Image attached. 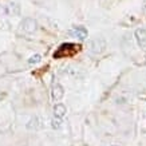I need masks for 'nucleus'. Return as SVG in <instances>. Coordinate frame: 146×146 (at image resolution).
<instances>
[{"mask_svg":"<svg viewBox=\"0 0 146 146\" xmlns=\"http://www.w3.org/2000/svg\"><path fill=\"white\" fill-rule=\"evenodd\" d=\"M40 60H42V56L36 54V55H34V56H31L28 59V63H30V64H36V63H39Z\"/></svg>","mask_w":146,"mask_h":146,"instance_id":"nucleus-10","label":"nucleus"},{"mask_svg":"<svg viewBox=\"0 0 146 146\" xmlns=\"http://www.w3.org/2000/svg\"><path fill=\"white\" fill-rule=\"evenodd\" d=\"M66 106L64 105H62V103H58V105H55V107H54V114H55V117H58V118H63L64 115H66Z\"/></svg>","mask_w":146,"mask_h":146,"instance_id":"nucleus-8","label":"nucleus"},{"mask_svg":"<svg viewBox=\"0 0 146 146\" xmlns=\"http://www.w3.org/2000/svg\"><path fill=\"white\" fill-rule=\"evenodd\" d=\"M113 146H115V145H113Z\"/></svg>","mask_w":146,"mask_h":146,"instance_id":"nucleus-14","label":"nucleus"},{"mask_svg":"<svg viewBox=\"0 0 146 146\" xmlns=\"http://www.w3.org/2000/svg\"><path fill=\"white\" fill-rule=\"evenodd\" d=\"M70 35L83 40L87 38V31H86V28H83V27H75V28H72L70 31Z\"/></svg>","mask_w":146,"mask_h":146,"instance_id":"nucleus-3","label":"nucleus"},{"mask_svg":"<svg viewBox=\"0 0 146 146\" xmlns=\"http://www.w3.org/2000/svg\"><path fill=\"white\" fill-rule=\"evenodd\" d=\"M0 98H1V93H0Z\"/></svg>","mask_w":146,"mask_h":146,"instance_id":"nucleus-13","label":"nucleus"},{"mask_svg":"<svg viewBox=\"0 0 146 146\" xmlns=\"http://www.w3.org/2000/svg\"><path fill=\"white\" fill-rule=\"evenodd\" d=\"M135 39H137L138 44L141 47H146V30L143 28H138L135 31Z\"/></svg>","mask_w":146,"mask_h":146,"instance_id":"nucleus-6","label":"nucleus"},{"mask_svg":"<svg viewBox=\"0 0 146 146\" xmlns=\"http://www.w3.org/2000/svg\"><path fill=\"white\" fill-rule=\"evenodd\" d=\"M36 28H38V24H36V22L34 20V19L27 18V19H24V20L22 22V30L24 32H27V34L35 32Z\"/></svg>","mask_w":146,"mask_h":146,"instance_id":"nucleus-2","label":"nucleus"},{"mask_svg":"<svg viewBox=\"0 0 146 146\" xmlns=\"http://www.w3.org/2000/svg\"><path fill=\"white\" fill-rule=\"evenodd\" d=\"M5 15H7V8H4V7H1V5H0V19L4 18Z\"/></svg>","mask_w":146,"mask_h":146,"instance_id":"nucleus-12","label":"nucleus"},{"mask_svg":"<svg viewBox=\"0 0 146 146\" xmlns=\"http://www.w3.org/2000/svg\"><path fill=\"white\" fill-rule=\"evenodd\" d=\"M105 42L102 39H97V40H94L93 43H91V48H93V52L94 54H99L102 52L103 50H105Z\"/></svg>","mask_w":146,"mask_h":146,"instance_id":"nucleus-7","label":"nucleus"},{"mask_svg":"<svg viewBox=\"0 0 146 146\" xmlns=\"http://www.w3.org/2000/svg\"><path fill=\"white\" fill-rule=\"evenodd\" d=\"M27 127L30 129V130H39V129H43L44 127V121L42 119V118H34V119H31L30 122H28V125H27Z\"/></svg>","mask_w":146,"mask_h":146,"instance_id":"nucleus-4","label":"nucleus"},{"mask_svg":"<svg viewBox=\"0 0 146 146\" xmlns=\"http://www.w3.org/2000/svg\"><path fill=\"white\" fill-rule=\"evenodd\" d=\"M79 48L78 46L71 44V43H67V44H62L58 51L54 54V58H62V56H70L74 52H76V50Z\"/></svg>","mask_w":146,"mask_h":146,"instance_id":"nucleus-1","label":"nucleus"},{"mask_svg":"<svg viewBox=\"0 0 146 146\" xmlns=\"http://www.w3.org/2000/svg\"><path fill=\"white\" fill-rule=\"evenodd\" d=\"M7 13L12 15V16H18L20 13V7H19L16 3H11V4L7 7Z\"/></svg>","mask_w":146,"mask_h":146,"instance_id":"nucleus-9","label":"nucleus"},{"mask_svg":"<svg viewBox=\"0 0 146 146\" xmlns=\"http://www.w3.org/2000/svg\"><path fill=\"white\" fill-rule=\"evenodd\" d=\"M54 129H60L62 127V121H60V118H55V119H52V125H51Z\"/></svg>","mask_w":146,"mask_h":146,"instance_id":"nucleus-11","label":"nucleus"},{"mask_svg":"<svg viewBox=\"0 0 146 146\" xmlns=\"http://www.w3.org/2000/svg\"><path fill=\"white\" fill-rule=\"evenodd\" d=\"M64 95V89L60 84H54L52 87V99L55 102H59Z\"/></svg>","mask_w":146,"mask_h":146,"instance_id":"nucleus-5","label":"nucleus"}]
</instances>
